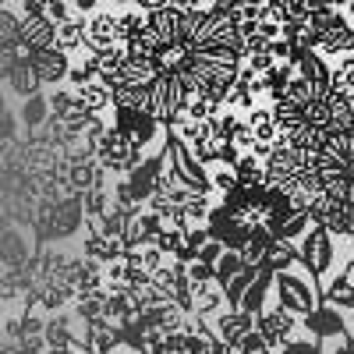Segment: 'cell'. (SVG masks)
<instances>
[{
	"label": "cell",
	"mask_w": 354,
	"mask_h": 354,
	"mask_svg": "<svg viewBox=\"0 0 354 354\" xmlns=\"http://www.w3.org/2000/svg\"><path fill=\"white\" fill-rule=\"evenodd\" d=\"M294 68H298L301 78H308L315 85H330V75H333V68L326 64V57H322L319 50H305L298 61H294Z\"/></svg>",
	"instance_id": "22"
},
{
	"label": "cell",
	"mask_w": 354,
	"mask_h": 354,
	"mask_svg": "<svg viewBox=\"0 0 354 354\" xmlns=\"http://www.w3.org/2000/svg\"><path fill=\"white\" fill-rule=\"evenodd\" d=\"M113 4H121V8H128V4H135V0H113Z\"/></svg>",
	"instance_id": "53"
},
{
	"label": "cell",
	"mask_w": 354,
	"mask_h": 354,
	"mask_svg": "<svg viewBox=\"0 0 354 354\" xmlns=\"http://www.w3.org/2000/svg\"><path fill=\"white\" fill-rule=\"evenodd\" d=\"M301 262V252H298V245H290V241H273L270 248H266V255H262V266L270 273H283V270H290V266H298Z\"/></svg>",
	"instance_id": "19"
},
{
	"label": "cell",
	"mask_w": 354,
	"mask_h": 354,
	"mask_svg": "<svg viewBox=\"0 0 354 354\" xmlns=\"http://www.w3.org/2000/svg\"><path fill=\"white\" fill-rule=\"evenodd\" d=\"M245 64H248L255 75H270V71L277 68V57H273L270 50H262V53H248V57H245Z\"/></svg>",
	"instance_id": "40"
},
{
	"label": "cell",
	"mask_w": 354,
	"mask_h": 354,
	"mask_svg": "<svg viewBox=\"0 0 354 354\" xmlns=\"http://www.w3.org/2000/svg\"><path fill=\"white\" fill-rule=\"evenodd\" d=\"M28 61H32L36 75L43 85H61L68 82V71H71V53H64L61 46H46V50H36L28 53Z\"/></svg>",
	"instance_id": "10"
},
{
	"label": "cell",
	"mask_w": 354,
	"mask_h": 354,
	"mask_svg": "<svg viewBox=\"0 0 354 354\" xmlns=\"http://www.w3.org/2000/svg\"><path fill=\"white\" fill-rule=\"evenodd\" d=\"M138 252H142V266H145L149 273H156L160 266L170 259V255H163V252H160V245H145V248H138Z\"/></svg>",
	"instance_id": "42"
},
{
	"label": "cell",
	"mask_w": 354,
	"mask_h": 354,
	"mask_svg": "<svg viewBox=\"0 0 354 354\" xmlns=\"http://www.w3.org/2000/svg\"><path fill=\"white\" fill-rule=\"evenodd\" d=\"M248 128L255 131V138L259 142H277V135H280V124H277V113H273V106H252L248 110Z\"/></svg>",
	"instance_id": "24"
},
{
	"label": "cell",
	"mask_w": 354,
	"mask_h": 354,
	"mask_svg": "<svg viewBox=\"0 0 354 354\" xmlns=\"http://www.w3.org/2000/svg\"><path fill=\"white\" fill-rule=\"evenodd\" d=\"M142 354H167L163 347H149V351H142Z\"/></svg>",
	"instance_id": "51"
},
{
	"label": "cell",
	"mask_w": 354,
	"mask_h": 354,
	"mask_svg": "<svg viewBox=\"0 0 354 354\" xmlns=\"http://www.w3.org/2000/svg\"><path fill=\"white\" fill-rule=\"evenodd\" d=\"M21 32V15H15L11 8H0V43H18Z\"/></svg>",
	"instance_id": "35"
},
{
	"label": "cell",
	"mask_w": 354,
	"mask_h": 354,
	"mask_svg": "<svg viewBox=\"0 0 354 354\" xmlns=\"http://www.w3.org/2000/svg\"><path fill=\"white\" fill-rule=\"evenodd\" d=\"M53 46H61L64 53H78V50H85V15H75V18H68V21H61L57 25V43Z\"/></svg>",
	"instance_id": "21"
},
{
	"label": "cell",
	"mask_w": 354,
	"mask_h": 354,
	"mask_svg": "<svg viewBox=\"0 0 354 354\" xmlns=\"http://www.w3.org/2000/svg\"><path fill=\"white\" fill-rule=\"evenodd\" d=\"M234 174H238V185L259 188L266 185V160H259L255 153H241V160L234 163Z\"/></svg>",
	"instance_id": "29"
},
{
	"label": "cell",
	"mask_w": 354,
	"mask_h": 354,
	"mask_svg": "<svg viewBox=\"0 0 354 354\" xmlns=\"http://www.w3.org/2000/svg\"><path fill=\"white\" fill-rule=\"evenodd\" d=\"M96 160H100L103 170H110V174H117V177H124V174H131V170L145 160V149H138L135 142H128L121 131L110 128V135L96 145Z\"/></svg>",
	"instance_id": "5"
},
{
	"label": "cell",
	"mask_w": 354,
	"mask_h": 354,
	"mask_svg": "<svg viewBox=\"0 0 354 354\" xmlns=\"http://www.w3.org/2000/svg\"><path fill=\"white\" fill-rule=\"evenodd\" d=\"M18 43L28 53H36V50H46L57 43V25L46 18V15H36V18H21V32H18Z\"/></svg>",
	"instance_id": "11"
},
{
	"label": "cell",
	"mask_w": 354,
	"mask_h": 354,
	"mask_svg": "<svg viewBox=\"0 0 354 354\" xmlns=\"http://www.w3.org/2000/svg\"><path fill=\"white\" fill-rule=\"evenodd\" d=\"M163 153H167V170L177 185H185L192 192H202V195H213V181H209V167H205L195 153H192V145L181 142L177 135L167 131L163 138Z\"/></svg>",
	"instance_id": "2"
},
{
	"label": "cell",
	"mask_w": 354,
	"mask_h": 354,
	"mask_svg": "<svg viewBox=\"0 0 354 354\" xmlns=\"http://www.w3.org/2000/svg\"><path fill=\"white\" fill-rule=\"evenodd\" d=\"M273 277H277V273H270V270L262 266V273L255 277V283L248 287V294L241 298V308H245V312H252V315L266 312V298H270V290H273Z\"/></svg>",
	"instance_id": "27"
},
{
	"label": "cell",
	"mask_w": 354,
	"mask_h": 354,
	"mask_svg": "<svg viewBox=\"0 0 354 354\" xmlns=\"http://www.w3.org/2000/svg\"><path fill=\"white\" fill-rule=\"evenodd\" d=\"M223 252H227V248H223V245H220L216 238H209V241H205V245H202V252H198V259H202V262H209V266H216Z\"/></svg>",
	"instance_id": "45"
},
{
	"label": "cell",
	"mask_w": 354,
	"mask_h": 354,
	"mask_svg": "<svg viewBox=\"0 0 354 354\" xmlns=\"http://www.w3.org/2000/svg\"><path fill=\"white\" fill-rule=\"evenodd\" d=\"M78 11L71 8V0H46V18L53 21V25H61V21H68V18H75Z\"/></svg>",
	"instance_id": "39"
},
{
	"label": "cell",
	"mask_w": 354,
	"mask_h": 354,
	"mask_svg": "<svg viewBox=\"0 0 354 354\" xmlns=\"http://www.w3.org/2000/svg\"><path fill=\"white\" fill-rule=\"evenodd\" d=\"M308 11H333V0H305Z\"/></svg>",
	"instance_id": "50"
},
{
	"label": "cell",
	"mask_w": 354,
	"mask_h": 354,
	"mask_svg": "<svg viewBox=\"0 0 354 354\" xmlns=\"http://www.w3.org/2000/svg\"><path fill=\"white\" fill-rule=\"evenodd\" d=\"M333 8H351V0H333Z\"/></svg>",
	"instance_id": "52"
},
{
	"label": "cell",
	"mask_w": 354,
	"mask_h": 354,
	"mask_svg": "<svg viewBox=\"0 0 354 354\" xmlns=\"http://www.w3.org/2000/svg\"><path fill=\"white\" fill-rule=\"evenodd\" d=\"M110 128L121 131L128 142H135L138 149H149V145L167 138V131H163V124L156 121V117L149 110H135V106H113Z\"/></svg>",
	"instance_id": "3"
},
{
	"label": "cell",
	"mask_w": 354,
	"mask_h": 354,
	"mask_svg": "<svg viewBox=\"0 0 354 354\" xmlns=\"http://www.w3.org/2000/svg\"><path fill=\"white\" fill-rule=\"evenodd\" d=\"M53 117V110H50V96H43V93H36V96H28L25 103H21V113H18V121L28 128V131H39L46 121Z\"/></svg>",
	"instance_id": "23"
},
{
	"label": "cell",
	"mask_w": 354,
	"mask_h": 354,
	"mask_svg": "<svg viewBox=\"0 0 354 354\" xmlns=\"http://www.w3.org/2000/svg\"><path fill=\"white\" fill-rule=\"evenodd\" d=\"M188 280H192V283H209V280H216V266L202 262V259L188 262Z\"/></svg>",
	"instance_id": "41"
},
{
	"label": "cell",
	"mask_w": 354,
	"mask_h": 354,
	"mask_svg": "<svg viewBox=\"0 0 354 354\" xmlns=\"http://www.w3.org/2000/svg\"><path fill=\"white\" fill-rule=\"evenodd\" d=\"M75 96H78V103H82L88 113H106V110H113V88H110L103 78H93L88 85L75 88Z\"/></svg>",
	"instance_id": "18"
},
{
	"label": "cell",
	"mask_w": 354,
	"mask_h": 354,
	"mask_svg": "<svg viewBox=\"0 0 354 354\" xmlns=\"http://www.w3.org/2000/svg\"><path fill=\"white\" fill-rule=\"evenodd\" d=\"M262 78H266V88H270V103H277L283 96V88L298 78V68L294 64H277L270 75H262Z\"/></svg>",
	"instance_id": "33"
},
{
	"label": "cell",
	"mask_w": 354,
	"mask_h": 354,
	"mask_svg": "<svg viewBox=\"0 0 354 354\" xmlns=\"http://www.w3.org/2000/svg\"><path fill=\"white\" fill-rule=\"evenodd\" d=\"M298 252H301V266L315 280H322L337 266V238L326 227H319V223L308 227V234L298 241Z\"/></svg>",
	"instance_id": "4"
},
{
	"label": "cell",
	"mask_w": 354,
	"mask_h": 354,
	"mask_svg": "<svg viewBox=\"0 0 354 354\" xmlns=\"http://www.w3.org/2000/svg\"><path fill=\"white\" fill-rule=\"evenodd\" d=\"M145 21H149V11H142L138 4H128L121 15H117V25H121V43L135 39L142 28H145Z\"/></svg>",
	"instance_id": "31"
},
{
	"label": "cell",
	"mask_w": 354,
	"mask_h": 354,
	"mask_svg": "<svg viewBox=\"0 0 354 354\" xmlns=\"http://www.w3.org/2000/svg\"><path fill=\"white\" fill-rule=\"evenodd\" d=\"M259 354H273V351H259Z\"/></svg>",
	"instance_id": "54"
},
{
	"label": "cell",
	"mask_w": 354,
	"mask_h": 354,
	"mask_svg": "<svg viewBox=\"0 0 354 354\" xmlns=\"http://www.w3.org/2000/svg\"><path fill=\"white\" fill-rule=\"evenodd\" d=\"M262 18H273L280 25L305 21L308 18V4H305V0H266V15Z\"/></svg>",
	"instance_id": "28"
},
{
	"label": "cell",
	"mask_w": 354,
	"mask_h": 354,
	"mask_svg": "<svg viewBox=\"0 0 354 354\" xmlns=\"http://www.w3.org/2000/svg\"><path fill=\"white\" fill-rule=\"evenodd\" d=\"M213 354H245L238 344H227V340H216V347H213Z\"/></svg>",
	"instance_id": "49"
},
{
	"label": "cell",
	"mask_w": 354,
	"mask_h": 354,
	"mask_svg": "<svg viewBox=\"0 0 354 354\" xmlns=\"http://www.w3.org/2000/svg\"><path fill=\"white\" fill-rule=\"evenodd\" d=\"M128 252V245L121 241V238H106V234H100V230H88V238H85V252L82 255H88V259H96V262H103V266H110V262H117Z\"/></svg>",
	"instance_id": "15"
},
{
	"label": "cell",
	"mask_w": 354,
	"mask_h": 354,
	"mask_svg": "<svg viewBox=\"0 0 354 354\" xmlns=\"http://www.w3.org/2000/svg\"><path fill=\"white\" fill-rule=\"evenodd\" d=\"M121 43V25H117V15L113 11H93L85 15V46L100 53V50H110Z\"/></svg>",
	"instance_id": "9"
},
{
	"label": "cell",
	"mask_w": 354,
	"mask_h": 354,
	"mask_svg": "<svg viewBox=\"0 0 354 354\" xmlns=\"http://www.w3.org/2000/svg\"><path fill=\"white\" fill-rule=\"evenodd\" d=\"M319 227H326L333 238H351V241H354V202H337V198H330L326 216H322Z\"/></svg>",
	"instance_id": "14"
},
{
	"label": "cell",
	"mask_w": 354,
	"mask_h": 354,
	"mask_svg": "<svg viewBox=\"0 0 354 354\" xmlns=\"http://www.w3.org/2000/svg\"><path fill=\"white\" fill-rule=\"evenodd\" d=\"M262 273V266H245V270L234 277L230 283H223V298H227V308H241V298L248 294V287L255 283V277Z\"/></svg>",
	"instance_id": "30"
},
{
	"label": "cell",
	"mask_w": 354,
	"mask_h": 354,
	"mask_svg": "<svg viewBox=\"0 0 354 354\" xmlns=\"http://www.w3.org/2000/svg\"><path fill=\"white\" fill-rule=\"evenodd\" d=\"M106 298H110V290H106V287L75 294V315H78L82 322H93V319L106 315Z\"/></svg>",
	"instance_id": "20"
},
{
	"label": "cell",
	"mask_w": 354,
	"mask_h": 354,
	"mask_svg": "<svg viewBox=\"0 0 354 354\" xmlns=\"http://www.w3.org/2000/svg\"><path fill=\"white\" fill-rule=\"evenodd\" d=\"M273 294H277V305L287 308L290 315H298V319H305L308 312H315L322 305V287L315 283V277L301 262L273 277Z\"/></svg>",
	"instance_id": "1"
},
{
	"label": "cell",
	"mask_w": 354,
	"mask_h": 354,
	"mask_svg": "<svg viewBox=\"0 0 354 354\" xmlns=\"http://www.w3.org/2000/svg\"><path fill=\"white\" fill-rule=\"evenodd\" d=\"M280 354H326V351H322V340L315 337H294L280 347Z\"/></svg>",
	"instance_id": "37"
},
{
	"label": "cell",
	"mask_w": 354,
	"mask_h": 354,
	"mask_svg": "<svg viewBox=\"0 0 354 354\" xmlns=\"http://www.w3.org/2000/svg\"><path fill=\"white\" fill-rule=\"evenodd\" d=\"M351 315L354 312H344V308H337V305H330V301H322L315 312H308L305 315V330H308V337H315V340H351L354 337V322H351Z\"/></svg>",
	"instance_id": "6"
},
{
	"label": "cell",
	"mask_w": 354,
	"mask_h": 354,
	"mask_svg": "<svg viewBox=\"0 0 354 354\" xmlns=\"http://www.w3.org/2000/svg\"><path fill=\"white\" fill-rule=\"evenodd\" d=\"M167 8L181 11V15H198V11H209L205 0H167Z\"/></svg>",
	"instance_id": "44"
},
{
	"label": "cell",
	"mask_w": 354,
	"mask_h": 354,
	"mask_svg": "<svg viewBox=\"0 0 354 354\" xmlns=\"http://www.w3.org/2000/svg\"><path fill=\"white\" fill-rule=\"evenodd\" d=\"M205 4H209V8H213V0H205Z\"/></svg>",
	"instance_id": "55"
},
{
	"label": "cell",
	"mask_w": 354,
	"mask_h": 354,
	"mask_svg": "<svg viewBox=\"0 0 354 354\" xmlns=\"http://www.w3.org/2000/svg\"><path fill=\"white\" fill-rule=\"evenodd\" d=\"M255 330L262 333L266 347L270 351H280L287 340H294V330H298V315H290L287 308L273 305V308H266L255 315Z\"/></svg>",
	"instance_id": "7"
},
{
	"label": "cell",
	"mask_w": 354,
	"mask_h": 354,
	"mask_svg": "<svg viewBox=\"0 0 354 354\" xmlns=\"http://www.w3.org/2000/svg\"><path fill=\"white\" fill-rule=\"evenodd\" d=\"M223 308H227V298H223V283H220V280H209V283H192V315L209 319V322H213Z\"/></svg>",
	"instance_id": "12"
},
{
	"label": "cell",
	"mask_w": 354,
	"mask_h": 354,
	"mask_svg": "<svg viewBox=\"0 0 354 354\" xmlns=\"http://www.w3.org/2000/svg\"><path fill=\"white\" fill-rule=\"evenodd\" d=\"M11 135H15V117L8 110H0V138L11 142Z\"/></svg>",
	"instance_id": "47"
},
{
	"label": "cell",
	"mask_w": 354,
	"mask_h": 354,
	"mask_svg": "<svg viewBox=\"0 0 354 354\" xmlns=\"http://www.w3.org/2000/svg\"><path fill=\"white\" fill-rule=\"evenodd\" d=\"M8 88H11L15 96H21V100L43 93V82H39V75H36V68H32L28 57H21V61L8 71Z\"/></svg>",
	"instance_id": "16"
},
{
	"label": "cell",
	"mask_w": 354,
	"mask_h": 354,
	"mask_svg": "<svg viewBox=\"0 0 354 354\" xmlns=\"http://www.w3.org/2000/svg\"><path fill=\"white\" fill-rule=\"evenodd\" d=\"M43 337H46V347H71V344L78 340L75 330H71V322H68V315H53V319L46 322Z\"/></svg>",
	"instance_id": "32"
},
{
	"label": "cell",
	"mask_w": 354,
	"mask_h": 354,
	"mask_svg": "<svg viewBox=\"0 0 354 354\" xmlns=\"http://www.w3.org/2000/svg\"><path fill=\"white\" fill-rule=\"evenodd\" d=\"M153 245H160L163 255H177V248L185 245V234H181V230H174V227H163V234H160Z\"/></svg>",
	"instance_id": "38"
},
{
	"label": "cell",
	"mask_w": 354,
	"mask_h": 354,
	"mask_svg": "<svg viewBox=\"0 0 354 354\" xmlns=\"http://www.w3.org/2000/svg\"><path fill=\"white\" fill-rule=\"evenodd\" d=\"M71 8H75L78 15H93V11L100 8V0H71Z\"/></svg>",
	"instance_id": "48"
},
{
	"label": "cell",
	"mask_w": 354,
	"mask_h": 354,
	"mask_svg": "<svg viewBox=\"0 0 354 354\" xmlns=\"http://www.w3.org/2000/svg\"><path fill=\"white\" fill-rule=\"evenodd\" d=\"M351 344H354V337H351Z\"/></svg>",
	"instance_id": "56"
},
{
	"label": "cell",
	"mask_w": 354,
	"mask_h": 354,
	"mask_svg": "<svg viewBox=\"0 0 354 354\" xmlns=\"http://www.w3.org/2000/svg\"><path fill=\"white\" fill-rule=\"evenodd\" d=\"M322 301H330V305H337L344 312H354V280L340 270L326 287H322Z\"/></svg>",
	"instance_id": "25"
},
{
	"label": "cell",
	"mask_w": 354,
	"mask_h": 354,
	"mask_svg": "<svg viewBox=\"0 0 354 354\" xmlns=\"http://www.w3.org/2000/svg\"><path fill=\"white\" fill-rule=\"evenodd\" d=\"M213 330H216V337H220V340L238 344L248 330H255V315H252V312H245V308H223V312L213 319Z\"/></svg>",
	"instance_id": "13"
},
{
	"label": "cell",
	"mask_w": 354,
	"mask_h": 354,
	"mask_svg": "<svg viewBox=\"0 0 354 354\" xmlns=\"http://www.w3.org/2000/svg\"><path fill=\"white\" fill-rule=\"evenodd\" d=\"M28 259H32V252H28L25 238H21L18 230H8L4 238H0V262H4L8 270H21Z\"/></svg>",
	"instance_id": "26"
},
{
	"label": "cell",
	"mask_w": 354,
	"mask_h": 354,
	"mask_svg": "<svg viewBox=\"0 0 354 354\" xmlns=\"http://www.w3.org/2000/svg\"><path fill=\"white\" fill-rule=\"evenodd\" d=\"M315 50L322 57H347V53H354V21H344V25L330 28V32H322Z\"/></svg>",
	"instance_id": "17"
},
{
	"label": "cell",
	"mask_w": 354,
	"mask_h": 354,
	"mask_svg": "<svg viewBox=\"0 0 354 354\" xmlns=\"http://www.w3.org/2000/svg\"><path fill=\"white\" fill-rule=\"evenodd\" d=\"M238 347L245 351V354H259V351H270V347H266V340H262V333L259 330H248L241 340H238Z\"/></svg>",
	"instance_id": "43"
},
{
	"label": "cell",
	"mask_w": 354,
	"mask_h": 354,
	"mask_svg": "<svg viewBox=\"0 0 354 354\" xmlns=\"http://www.w3.org/2000/svg\"><path fill=\"white\" fill-rule=\"evenodd\" d=\"M238 160H241V149H238L234 142H223V149H220V163H223V167H234Z\"/></svg>",
	"instance_id": "46"
},
{
	"label": "cell",
	"mask_w": 354,
	"mask_h": 354,
	"mask_svg": "<svg viewBox=\"0 0 354 354\" xmlns=\"http://www.w3.org/2000/svg\"><path fill=\"white\" fill-rule=\"evenodd\" d=\"M209 181H213V192H220V195H227V192H234L238 188V174H234V167H213L209 170Z\"/></svg>",
	"instance_id": "36"
},
{
	"label": "cell",
	"mask_w": 354,
	"mask_h": 354,
	"mask_svg": "<svg viewBox=\"0 0 354 354\" xmlns=\"http://www.w3.org/2000/svg\"><path fill=\"white\" fill-rule=\"evenodd\" d=\"M245 266H248V262L241 259V252H230V248H227V252L220 255V262H216V280H220V283H230L234 277L245 270Z\"/></svg>",
	"instance_id": "34"
},
{
	"label": "cell",
	"mask_w": 354,
	"mask_h": 354,
	"mask_svg": "<svg viewBox=\"0 0 354 354\" xmlns=\"http://www.w3.org/2000/svg\"><path fill=\"white\" fill-rule=\"evenodd\" d=\"M205 227H209V234H213L223 248H230V252H241L245 241L252 238V227H245L241 220H234L220 202L209 209V216H205Z\"/></svg>",
	"instance_id": "8"
}]
</instances>
